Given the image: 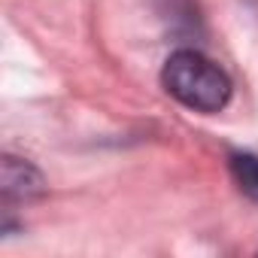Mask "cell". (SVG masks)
<instances>
[{"label":"cell","instance_id":"cell-1","mask_svg":"<svg viewBox=\"0 0 258 258\" xmlns=\"http://www.w3.org/2000/svg\"><path fill=\"white\" fill-rule=\"evenodd\" d=\"M161 82L170 97L204 115L222 112L234 91L228 73L198 49H176L164 61Z\"/></svg>","mask_w":258,"mask_h":258},{"label":"cell","instance_id":"cell-2","mask_svg":"<svg viewBox=\"0 0 258 258\" xmlns=\"http://www.w3.org/2000/svg\"><path fill=\"white\" fill-rule=\"evenodd\" d=\"M0 191H4V201H34L46 191V179L31 161L16 158V155H4Z\"/></svg>","mask_w":258,"mask_h":258},{"label":"cell","instance_id":"cell-3","mask_svg":"<svg viewBox=\"0 0 258 258\" xmlns=\"http://www.w3.org/2000/svg\"><path fill=\"white\" fill-rule=\"evenodd\" d=\"M231 173H234V182L240 185V191L249 195L252 201H258V155L234 152L231 155Z\"/></svg>","mask_w":258,"mask_h":258}]
</instances>
